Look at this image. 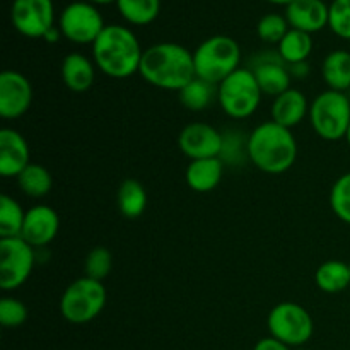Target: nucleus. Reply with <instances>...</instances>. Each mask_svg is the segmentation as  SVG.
Returning a JSON list of instances; mask_svg holds the SVG:
<instances>
[{
  "mask_svg": "<svg viewBox=\"0 0 350 350\" xmlns=\"http://www.w3.org/2000/svg\"><path fill=\"white\" fill-rule=\"evenodd\" d=\"M139 74L154 88L180 92L197 77L193 53L183 44L170 41L152 44L144 50Z\"/></svg>",
  "mask_w": 350,
  "mask_h": 350,
  "instance_id": "f257e3e1",
  "label": "nucleus"
},
{
  "mask_svg": "<svg viewBox=\"0 0 350 350\" xmlns=\"http://www.w3.org/2000/svg\"><path fill=\"white\" fill-rule=\"evenodd\" d=\"M246 156L263 173H286L296 163L297 142L291 129L270 120L252 130L246 139Z\"/></svg>",
  "mask_w": 350,
  "mask_h": 350,
  "instance_id": "f03ea898",
  "label": "nucleus"
},
{
  "mask_svg": "<svg viewBox=\"0 0 350 350\" xmlns=\"http://www.w3.org/2000/svg\"><path fill=\"white\" fill-rule=\"evenodd\" d=\"M144 50L135 33L122 24H109L92 43V58L99 70L113 79L139 72Z\"/></svg>",
  "mask_w": 350,
  "mask_h": 350,
  "instance_id": "7ed1b4c3",
  "label": "nucleus"
},
{
  "mask_svg": "<svg viewBox=\"0 0 350 350\" xmlns=\"http://www.w3.org/2000/svg\"><path fill=\"white\" fill-rule=\"evenodd\" d=\"M197 79L219 85L224 79L234 74L241 64V48L238 41L226 34H217L202 41L193 51Z\"/></svg>",
  "mask_w": 350,
  "mask_h": 350,
  "instance_id": "20e7f679",
  "label": "nucleus"
},
{
  "mask_svg": "<svg viewBox=\"0 0 350 350\" xmlns=\"http://www.w3.org/2000/svg\"><path fill=\"white\" fill-rule=\"evenodd\" d=\"M311 126L320 139L337 142L345 139L350 125V99L345 92H320L310 105Z\"/></svg>",
  "mask_w": 350,
  "mask_h": 350,
  "instance_id": "39448f33",
  "label": "nucleus"
},
{
  "mask_svg": "<svg viewBox=\"0 0 350 350\" xmlns=\"http://www.w3.org/2000/svg\"><path fill=\"white\" fill-rule=\"evenodd\" d=\"M262 89L252 68L239 67L217 85V99L222 111L234 120L250 118L262 103Z\"/></svg>",
  "mask_w": 350,
  "mask_h": 350,
  "instance_id": "423d86ee",
  "label": "nucleus"
},
{
  "mask_svg": "<svg viewBox=\"0 0 350 350\" xmlns=\"http://www.w3.org/2000/svg\"><path fill=\"white\" fill-rule=\"evenodd\" d=\"M106 306V287L101 280L81 277L60 297V313L72 325H84L101 314Z\"/></svg>",
  "mask_w": 350,
  "mask_h": 350,
  "instance_id": "0eeeda50",
  "label": "nucleus"
},
{
  "mask_svg": "<svg viewBox=\"0 0 350 350\" xmlns=\"http://www.w3.org/2000/svg\"><path fill=\"white\" fill-rule=\"evenodd\" d=\"M270 337L289 347H303L314 332V321L310 311L296 303H280L272 308L267 318Z\"/></svg>",
  "mask_w": 350,
  "mask_h": 350,
  "instance_id": "6e6552de",
  "label": "nucleus"
},
{
  "mask_svg": "<svg viewBox=\"0 0 350 350\" xmlns=\"http://www.w3.org/2000/svg\"><path fill=\"white\" fill-rule=\"evenodd\" d=\"M58 27L65 40L75 44H92L106 26L94 3L77 0L64 7L58 17Z\"/></svg>",
  "mask_w": 350,
  "mask_h": 350,
  "instance_id": "1a4fd4ad",
  "label": "nucleus"
},
{
  "mask_svg": "<svg viewBox=\"0 0 350 350\" xmlns=\"http://www.w3.org/2000/svg\"><path fill=\"white\" fill-rule=\"evenodd\" d=\"M36 263L34 248L21 236L0 238V287L16 291L29 279Z\"/></svg>",
  "mask_w": 350,
  "mask_h": 350,
  "instance_id": "9d476101",
  "label": "nucleus"
},
{
  "mask_svg": "<svg viewBox=\"0 0 350 350\" xmlns=\"http://www.w3.org/2000/svg\"><path fill=\"white\" fill-rule=\"evenodd\" d=\"M10 21L19 34L26 38H44L55 26L53 0H14Z\"/></svg>",
  "mask_w": 350,
  "mask_h": 350,
  "instance_id": "9b49d317",
  "label": "nucleus"
},
{
  "mask_svg": "<svg viewBox=\"0 0 350 350\" xmlns=\"http://www.w3.org/2000/svg\"><path fill=\"white\" fill-rule=\"evenodd\" d=\"M178 146L190 161L221 157L224 149V135L208 123L195 122L181 130Z\"/></svg>",
  "mask_w": 350,
  "mask_h": 350,
  "instance_id": "f8f14e48",
  "label": "nucleus"
},
{
  "mask_svg": "<svg viewBox=\"0 0 350 350\" xmlns=\"http://www.w3.org/2000/svg\"><path fill=\"white\" fill-rule=\"evenodd\" d=\"M33 103V85L26 75L16 70L0 74V116L5 120L21 118Z\"/></svg>",
  "mask_w": 350,
  "mask_h": 350,
  "instance_id": "ddd939ff",
  "label": "nucleus"
},
{
  "mask_svg": "<svg viewBox=\"0 0 350 350\" xmlns=\"http://www.w3.org/2000/svg\"><path fill=\"white\" fill-rule=\"evenodd\" d=\"M252 70L263 94L277 98L291 89L293 77H291L289 67L280 58L279 51H263L253 60Z\"/></svg>",
  "mask_w": 350,
  "mask_h": 350,
  "instance_id": "4468645a",
  "label": "nucleus"
},
{
  "mask_svg": "<svg viewBox=\"0 0 350 350\" xmlns=\"http://www.w3.org/2000/svg\"><path fill=\"white\" fill-rule=\"evenodd\" d=\"M58 228L60 219L55 208L48 205H34L26 212L21 238L33 248H44L57 238Z\"/></svg>",
  "mask_w": 350,
  "mask_h": 350,
  "instance_id": "2eb2a0df",
  "label": "nucleus"
},
{
  "mask_svg": "<svg viewBox=\"0 0 350 350\" xmlns=\"http://www.w3.org/2000/svg\"><path fill=\"white\" fill-rule=\"evenodd\" d=\"M284 16L293 29L313 34L328 26L330 5L323 0H294L286 5Z\"/></svg>",
  "mask_w": 350,
  "mask_h": 350,
  "instance_id": "dca6fc26",
  "label": "nucleus"
},
{
  "mask_svg": "<svg viewBox=\"0 0 350 350\" xmlns=\"http://www.w3.org/2000/svg\"><path fill=\"white\" fill-rule=\"evenodd\" d=\"M29 146L23 133L14 129L0 130V174L3 178L19 176L29 166Z\"/></svg>",
  "mask_w": 350,
  "mask_h": 350,
  "instance_id": "f3484780",
  "label": "nucleus"
},
{
  "mask_svg": "<svg viewBox=\"0 0 350 350\" xmlns=\"http://www.w3.org/2000/svg\"><path fill=\"white\" fill-rule=\"evenodd\" d=\"M270 113H272L273 122L286 126V129H293L310 115V103H308L304 92L291 88L280 96L273 98Z\"/></svg>",
  "mask_w": 350,
  "mask_h": 350,
  "instance_id": "a211bd4d",
  "label": "nucleus"
},
{
  "mask_svg": "<svg viewBox=\"0 0 350 350\" xmlns=\"http://www.w3.org/2000/svg\"><path fill=\"white\" fill-rule=\"evenodd\" d=\"M222 173H224V161L221 157L195 159L188 164L187 171H185V180L193 191L207 193L219 187Z\"/></svg>",
  "mask_w": 350,
  "mask_h": 350,
  "instance_id": "6ab92c4d",
  "label": "nucleus"
},
{
  "mask_svg": "<svg viewBox=\"0 0 350 350\" xmlns=\"http://www.w3.org/2000/svg\"><path fill=\"white\" fill-rule=\"evenodd\" d=\"M62 81L72 92L89 91L96 81L94 62L77 51L68 53L62 62Z\"/></svg>",
  "mask_w": 350,
  "mask_h": 350,
  "instance_id": "aec40b11",
  "label": "nucleus"
},
{
  "mask_svg": "<svg viewBox=\"0 0 350 350\" xmlns=\"http://www.w3.org/2000/svg\"><path fill=\"white\" fill-rule=\"evenodd\" d=\"M321 77L330 91L347 92L350 89V53L347 50H334L323 58Z\"/></svg>",
  "mask_w": 350,
  "mask_h": 350,
  "instance_id": "412c9836",
  "label": "nucleus"
},
{
  "mask_svg": "<svg viewBox=\"0 0 350 350\" xmlns=\"http://www.w3.org/2000/svg\"><path fill=\"white\" fill-rule=\"evenodd\" d=\"M314 282L323 293H342L350 286V265L340 260H328L314 272Z\"/></svg>",
  "mask_w": 350,
  "mask_h": 350,
  "instance_id": "4be33fe9",
  "label": "nucleus"
},
{
  "mask_svg": "<svg viewBox=\"0 0 350 350\" xmlns=\"http://www.w3.org/2000/svg\"><path fill=\"white\" fill-rule=\"evenodd\" d=\"M277 51H279L280 58L286 65L306 62L313 51V38L304 31L291 27L286 36L282 38V41L277 44Z\"/></svg>",
  "mask_w": 350,
  "mask_h": 350,
  "instance_id": "5701e85b",
  "label": "nucleus"
},
{
  "mask_svg": "<svg viewBox=\"0 0 350 350\" xmlns=\"http://www.w3.org/2000/svg\"><path fill=\"white\" fill-rule=\"evenodd\" d=\"M118 211L123 217L137 219L144 214L147 207V191L137 180H125L118 188L116 195Z\"/></svg>",
  "mask_w": 350,
  "mask_h": 350,
  "instance_id": "b1692460",
  "label": "nucleus"
},
{
  "mask_svg": "<svg viewBox=\"0 0 350 350\" xmlns=\"http://www.w3.org/2000/svg\"><path fill=\"white\" fill-rule=\"evenodd\" d=\"M17 185L21 191L31 198H43L53 188V178L50 171L41 164L31 163L23 173L17 176Z\"/></svg>",
  "mask_w": 350,
  "mask_h": 350,
  "instance_id": "393cba45",
  "label": "nucleus"
},
{
  "mask_svg": "<svg viewBox=\"0 0 350 350\" xmlns=\"http://www.w3.org/2000/svg\"><path fill=\"white\" fill-rule=\"evenodd\" d=\"M115 3L120 16L133 26H147L161 12V0H116Z\"/></svg>",
  "mask_w": 350,
  "mask_h": 350,
  "instance_id": "a878e982",
  "label": "nucleus"
},
{
  "mask_svg": "<svg viewBox=\"0 0 350 350\" xmlns=\"http://www.w3.org/2000/svg\"><path fill=\"white\" fill-rule=\"evenodd\" d=\"M26 212L16 198L9 195L0 197V238H17L23 232Z\"/></svg>",
  "mask_w": 350,
  "mask_h": 350,
  "instance_id": "bb28decb",
  "label": "nucleus"
},
{
  "mask_svg": "<svg viewBox=\"0 0 350 350\" xmlns=\"http://www.w3.org/2000/svg\"><path fill=\"white\" fill-rule=\"evenodd\" d=\"M215 96V85L195 77L180 91V103L190 111H204Z\"/></svg>",
  "mask_w": 350,
  "mask_h": 350,
  "instance_id": "cd10ccee",
  "label": "nucleus"
},
{
  "mask_svg": "<svg viewBox=\"0 0 350 350\" xmlns=\"http://www.w3.org/2000/svg\"><path fill=\"white\" fill-rule=\"evenodd\" d=\"M330 207L342 222L350 226V171L338 176L332 187Z\"/></svg>",
  "mask_w": 350,
  "mask_h": 350,
  "instance_id": "c85d7f7f",
  "label": "nucleus"
},
{
  "mask_svg": "<svg viewBox=\"0 0 350 350\" xmlns=\"http://www.w3.org/2000/svg\"><path fill=\"white\" fill-rule=\"evenodd\" d=\"M291 26L287 23L286 16L277 12L267 14L256 24V34H258V38L270 44H279Z\"/></svg>",
  "mask_w": 350,
  "mask_h": 350,
  "instance_id": "c756f323",
  "label": "nucleus"
},
{
  "mask_svg": "<svg viewBox=\"0 0 350 350\" xmlns=\"http://www.w3.org/2000/svg\"><path fill=\"white\" fill-rule=\"evenodd\" d=\"M85 277H91L96 280H105L113 269L111 252L105 246H96L89 252L85 258Z\"/></svg>",
  "mask_w": 350,
  "mask_h": 350,
  "instance_id": "7c9ffc66",
  "label": "nucleus"
},
{
  "mask_svg": "<svg viewBox=\"0 0 350 350\" xmlns=\"http://www.w3.org/2000/svg\"><path fill=\"white\" fill-rule=\"evenodd\" d=\"M328 27L338 38L350 41V0H334L330 3Z\"/></svg>",
  "mask_w": 350,
  "mask_h": 350,
  "instance_id": "2f4dec72",
  "label": "nucleus"
},
{
  "mask_svg": "<svg viewBox=\"0 0 350 350\" xmlns=\"http://www.w3.org/2000/svg\"><path fill=\"white\" fill-rule=\"evenodd\" d=\"M27 308L23 301L3 297L0 301V323L5 328H17L26 323Z\"/></svg>",
  "mask_w": 350,
  "mask_h": 350,
  "instance_id": "473e14b6",
  "label": "nucleus"
},
{
  "mask_svg": "<svg viewBox=\"0 0 350 350\" xmlns=\"http://www.w3.org/2000/svg\"><path fill=\"white\" fill-rule=\"evenodd\" d=\"M253 350H291L289 345H286L284 342L277 340L273 337H265L262 340H258L255 344Z\"/></svg>",
  "mask_w": 350,
  "mask_h": 350,
  "instance_id": "72a5a7b5",
  "label": "nucleus"
},
{
  "mask_svg": "<svg viewBox=\"0 0 350 350\" xmlns=\"http://www.w3.org/2000/svg\"><path fill=\"white\" fill-rule=\"evenodd\" d=\"M287 67H289L291 77L304 79V77H308V74H310V65H308V62H301V64L287 65Z\"/></svg>",
  "mask_w": 350,
  "mask_h": 350,
  "instance_id": "f704fd0d",
  "label": "nucleus"
},
{
  "mask_svg": "<svg viewBox=\"0 0 350 350\" xmlns=\"http://www.w3.org/2000/svg\"><path fill=\"white\" fill-rule=\"evenodd\" d=\"M60 36H62V31H60V27L53 26V27H51L50 31H48L46 34H44V38H43V40H44V41H48V43H57V41L60 40Z\"/></svg>",
  "mask_w": 350,
  "mask_h": 350,
  "instance_id": "c9c22d12",
  "label": "nucleus"
},
{
  "mask_svg": "<svg viewBox=\"0 0 350 350\" xmlns=\"http://www.w3.org/2000/svg\"><path fill=\"white\" fill-rule=\"evenodd\" d=\"M85 2H91V3H94V5H105V3L116 2V0H85Z\"/></svg>",
  "mask_w": 350,
  "mask_h": 350,
  "instance_id": "e433bc0d",
  "label": "nucleus"
},
{
  "mask_svg": "<svg viewBox=\"0 0 350 350\" xmlns=\"http://www.w3.org/2000/svg\"><path fill=\"white\" fill-rule=\"evenodd\" d=\"M270 3H275V5H287V3L294 2V0H267Z\"/></svg>",
  "mask_w": 350,
  "mask_h": 350,
  "instance_id": "4c0bfd02",
  "label": "nucleus"
},
{
  "mask_svg": "<svg viewBox=\"0 0 350 350\" xmlns=\"http://www.w3.org/2000/svg\"><path fill=\"white\" fill-rule=\"evenodd\" d=\"M345 140H347V144L350 147V125H349V130H347V135H345Z\"/></svg>",
  "mask_w": 350,
  "mask_h": 350,
  "instance_id": "58836bf2",
  "label": "nucleus"
},
{
  "mask_svg": "<svg viewBox=\"0 0 350 350\" xmlns=\"http://www.w3.org/2000/svg\"><path fill=\"white\" fill-rule=\"evenodd\" d=\"M296 350H308V349H304V347H297Z\"/></svg>",
  "mask_w": 350,
  "mask_h": 350,
  "instance_id": "ea45409f",
  "label": "nucleus"
},
{
  "mask_svg": "<svg viewBox=\"0 0 350 350\" xmlns=\"http://www.w3.org/2000/svg\"><path fill=\"white\" fill-rule=\"evenodd\" d=\"M349 265H350V263H349Z\"/></svg>",
  "mask_w": 350,
  "mask_h": 350,
  "instance_id": "a19ab883",
  "label": "nucleus"
}]
</instances>
